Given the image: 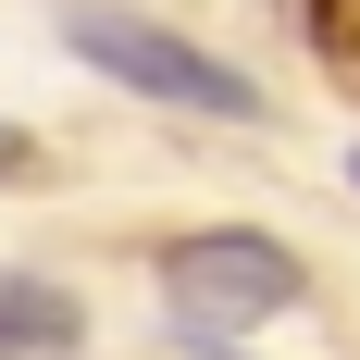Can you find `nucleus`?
<instances>
[{
  "instance_id": "obj_1",
  "label": "nucleus",
  "mask_w": 360,
  "mask_h": 360,
  "mask_svg": "<svg viewBox=\"0 0 360 360\" xmlns=\"http://www.w3.org/2000/svg\"><path fill=\"white\" fill-rule=\"evenodd\" d=\"M63 50L75 63H100L112 87H137V100H174V112H212V124H249L261 87L236 63H212L199 37L149 25V13H124V0H63Z\"/></svg>"
},
{
  "instance_id": "obj_2",
  "label": "nucleus",
  "mask_w": 360,
  "mask_h": 360,
  "mask_svg": "<svg viewBox=\"0 0 360 360\" xmlns=\"http://www.w3.org/2000/svg\"><path fill=\"white\" fill-rule=\"evenodd\" d=\"M162 298H174V323H199V335H249V323H274V311H298L311 274H298V249H274L261 224H199V236L162 249Z\"/></svg>"
},
{
  "instance_id": "obj_3",
  "label": "nucleus",
  "mask_w": 360,
  "mask_h": 360,
  "mask_svg": "<svg viewBox=\"0 0 360 360\" xmlns=\"http://www.w3.org/2000/svg\"><path fill=\"white\" fill-rule=\"evenodd\" d=\"M75 335H87V311H75L63 286H37V274H0V360H63Z\"/></svg>"
},
{
  "instance_id": "obj_4",
  "label": "nucleus",
  "mask_w": 360,
  "mask_h": 360,
  "mask_svg": "<svg viewBox=\"0 0 360 360\" xmlns=\"http://www.w3.org/2000/svg\"><path fill=\"white\" fill-rule=\"evenodd\" d=\"M311 13V50L335 63V87H360V0H298Z\"/></svg>"
},
{
  "instance_id": "obj_5",
  "label": "nucleus",
  "mask_w": 360,
  "mask_h": 360,
  "mask_svg": "<svg viewBox=\"0 0 360 360\" xmlns=\"http://www.w3.org/2000/svg\"><path fill=\"white\" fill-rule=\"evenodd\" d=\"M37 174V137H25V124H0V186H25Z\"/></svg>"
},
{
  "instance_id": "obj_6",
  "label": "nucleus",
  "mask_w": 360,
  "mask_h": 360,
  "mask_svg": "<svg viewBox=\"0 0 360 360\" xmlns=\"http://www.w3.org/2000/svg\"><path fill=\"white\" fill-rule=\"evenodd\" d=\"M348 174H360V149H348Z\"/></svg>"
}]
</instances>
